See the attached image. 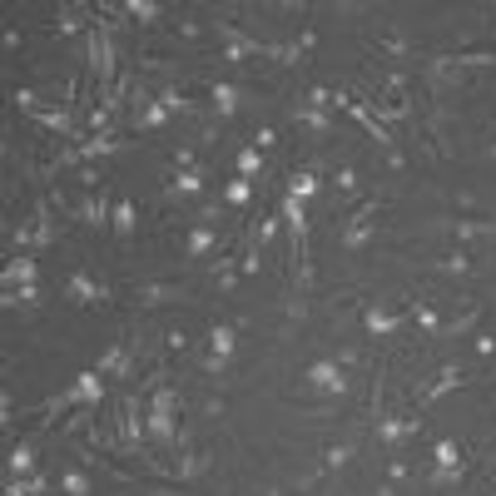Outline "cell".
<instances>
[{"label":"cell","instance_id":"1","mask_svg":"<svg viewBox=\"0 0 496 496\" xmlns=\"http://www.w3.org/2000/svg\"><path fill=\"white\" fill-rule=\"evenodd\" d=\"M308 382H313V387H323V392H343V387H347V382H343V372H338L333 362H313Z\"/></svg>","mask_w":496,"mask_h":496},{"label":"cell","instance_id":"2","mask_svg":"<svg viewBox=\"0 0 496 496\" xmlns=\"http://www.w3.org/2000/svg\"><path fill=\"white\" fill-rule=\"evenodd\" d=\"M229 347H234V333H229V327H214V367L229 358Z\"/></svg>","mask_w":496,"mask_h":496},{"label":"cell","instance_id":"3","mask_svg":"<svg viewBox=\"0 0 496 496\" xmlns=\"http://www.w3.org/2000/svg\"><path fill=\"white\" fill-rule=\"evenodd\" d=\"M75 293H79V303H99V298H105V293H95L85 278H75Z\"/></svg>","mask_w":496,"mask_h":496},{"label":"cell","instance_id":"4","mask_svg":"<svg viewBox=\"0 0 496 496\" xmlns=\"http://www.w3.org/2000/svg\"><path fill=\"white\" fill-rule=\"evenodd\" d=\"M437 462H442V467H451V462H457V447L442 442V447H437Z\"/></svg>","mask_w":496,"mask_h":496}]
</instances>
